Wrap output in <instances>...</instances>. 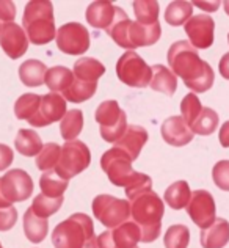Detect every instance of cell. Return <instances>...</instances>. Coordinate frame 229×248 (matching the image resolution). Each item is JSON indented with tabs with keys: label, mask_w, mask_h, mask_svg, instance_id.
Wrapping results in <instances>:
<instances>
[{
	"label": "cell",
	"mask_w": 229,
	"mask_h": 248,
	"mask_svg": "<svg viewBox=\"0 0 229 248\" xmlns=\"http://www.w3.org/2000/svg\"><path fill=\"white\" fill-rule=\"evenodd\" d=\"M167 60L171 73L184 80L193 93H206L212 88L215 74L207 62L201 60L198 52L188 41H176L169 46Z\"/></svg>",
	"instance_id": "1"
},
{
	"label": "cell",
	"mask_w": 229,
	"mask_h": 248,
	"mask_svg": "<svg viewBox=\"0 0 229 248\" xmlns=\"http://www.w3.org/2000/svg\"><path fill=\"white\" fill-rule=\"evenodd\" d=\"M132 159L118 148H112L102 154L101 167L108 176V181L116 187L126 188V197L130 200L137 193L153 190V179L148 174L137 173L132 168Z\"/></svg>",
	"instance_id": "2"
},
{
	"label": "cell",
	"mask_w": 229,
	"mask_h": 248,
	"mask_svg": "<svg viewBox=\"0 0 229 248\" xmlns=\"http://www.w3.org/2000/svg\"><path fill=\"white\" fill-rule=\"evenodd\" d=\"M130 220L138 226L140 240L151 244L160 236L162 218L165 214V204L154 190H145L137 193L129 200Z\"/></svg>",
	"instance_id": "3"
},
{
	"label": "cell",
	"mask_w": 229,
	"mask_h": 248,
	"mask_svg": "<svg viewBox=\"0 0 229 248\" xmlns=\"http://www.w3.org/2000/svg\"><path fill=\"white\" fill-rule=\"evenodd\" d=\"M110 38L120 47L134 50L137 47H148L160 40L162 29L160 24L143 25L137 21H130L122 8L118 6L113 24L107 29Z\"/></svg>",
	"instance_id": "4"
},
{
	"label": "cell",
	"mask_w": 229,
	"mask_h": 248,
	"mask_svg": "<svg viewBox=\"0 0 229 248\" xmlns=\"http://www.w3.org/2000/svg\"><path fill=\"white\" fill-rule=\"evenodd\" d=\"M52 244L55 248H97L93 220L87 214H73L55 226Z\"/></svg>",
	"instance_id": "5"
},
{
	"label": "cell",
	"mask_w": 229,
	"mask_h": 248,
	"mask_svg": "<svg viewBox=\"0 0 229 248\" xmlns=\"http://www.w3.org/2000/svg\"><path fill=\"white\" fill-rule=\"evenodd\" d=\"M24 31L29 41L35 46L47 44L55 40V17L54 5L47 0H31L24 10Z\"/></svg>",
	"instance_id": "6"
},
{
	"label": "cell",
	"mask_w": 229,
	"mask_h": 248,
	"mask_svg": "<svg viewBox=\"0 0 229 248\" xmlns=\"http://www.w3.org/2000/svg\"><path fill=\"white\" fill-rule=\"evenodd\" d=\"M91 164V153L83 141H66L61 146V154L54 171L61 179L69 181L74 176L85 171Z\"/></svg>",
	"instance_id": "7"
},
{
	"label": "cell",
	"mask_w": 229,
	"mask_h": 248,
	"mask_svg": "<svg viewBox=\"0 0 229 248\" xmlns=\"http://www.w3.org/2000/svg\"><path fill=\"white\" fill-rule=\"evenodd\" d=\"M33 193V181L30 174L21 168L6 171L0 178V207H10L13 203H21Z\"/></svg>",
	"instance_id": "8"
},
{
	"label": "cell",
	"mask_w": 229,
	"mask_h": 248,
	"mask_svg": "<svg viewBox=\"0 0 229 248\" xmlns=\"http://www.w3.org/2000/svg\"><path fill=\"white\" fill-rule=\"evenodd\" d=\"M94 120L99 123L101 137L108 143H116L129 126L126 112L113 99L99 104V107L96 108Z\"/></svg>",
	"instance_id": "9"
},
{
	"label": "cell",
	"mask_w": 229,
	"mask_h": 248,
	"mask_svg": "<svg viewBox=\"0 0 229 248\" xmlns=\"http://www.w3.org/2000/svg\"><path fill=\"white\" fill-rule=\"evenodd\" d=\"M116 76L122 83L134 88L149 87L153 77L151 66L134 50H127L118 58Z\"/></svg>",
	"instance_id": "10"
},
{
	"label": "cell",
	"mask_w": 229,
	"mask_h": 248,
	"mask_svg": "<svg viewBox=\"0 0 229 248\" xmlns=\"http://www.w3.org/2000/svg\"><path fill=\"white\" fill-rule=\"evenodd\" d=\"M93 215L97 221L113 230L120 225L126 223L130 218V203L127 200H121L112 195H97L93 200Z\"/></svg>",
	"instance_id": "11"
},
{
	"label": "cell",
	"mask_w": 229,
	"mask_h": 248,
	"mask_svg": "<svg viewBox=\"0 0 229 248\" xmlns=\"http://www.w3.org/2000/svg\"><path fill=\"white\" fill-rule=\"evenodd\" d=\"M57 46L63 54L82 55L90 49V33L85 25L68 22L57 30Z\"/></svg>",
	"instance_id": "12"
},
{
	"label": "cell",
	"mask_w": 229,
	"mask_h": 248,
	"mask_svg": "<svg viewBox=\"0 0 229 248\" xmlns=\"http://www.w3.org/2000/svg\"><path fill=\"white\" fill-rule=\"evenodd\" d=\"M187 214L193 220V223L206 230L215 221V200L211 192L195 190L187 204Z\"/></svg>",
	"instance_id": "13"
},
{
	"label": "cell",
	"mask_w": 229,
	"mask_h": 248,
	"mask_svg": "<svg viewBox=\"0 0 229 248\" xmlns=\"http://www.w3.org/2000/svg\"><path fill=\"white\" fill-rule=\"evenodd\" d=\"M140 242V230L132 220L104 231L97 237V248H135Z\"/></svg>",
	"instance_id": "14"
},
{
	"label": "cell",
	"mask_w": 229,
	"mask_h": 248,
	"mask_svg": "<svg viewBox=\"0 0 229 248\" xmlns=\"http://www.w3.org/2000/svg\"><path fill=\"white\" fill-rule=\"evenodd\" d=\"M66 115V101L58 93H49L41 96L38 113L29 123L33 127H46L55 121H61Z\"/></svg>",
	"instance_id": "15"
},
{
	"label": "cell",
	"mask_w": 229,
	"mask_h": 248,
	"mask_svg": "<svg viewBox=\"0 0 229 248\" xmlns=\"http://www.w3.org/2000/svg\"><path fill=\"white\" fill-rule=\"evenodd\" d=\"M185 33L195 49H209L214 44V30L215 22L207 15L192 16L185 22Z\"/></svg>",
	"instance_id": "16"
},
{
	"label": "cell",
	"mask_w": 229,
	"mask_h": 248,
	"mask_svg": "<svg viewBox=\"0 0 229 248\" xmlns=\"http://www.w3.org/2000/svg\"><path fill=\"white\" fill-rule=\"evenodd\" d=\"M0 46L11 60L21 58L29 49V38L24 29L15 22L3 24L0 29Z\"/></svg>",
	"instance_id": "17"
},
{
	"label": "cell",
	"mask_w": 229,
	"mask_h": 248,
	"mask_svg": "<svg viewBox=\"0 0 229 248\" xmlns=\"http://www.w3.org/2000/svg\"><path fill=\"white\" fill-rule=\"evenodd\" d=\"M162 139L171 146H185L193 140V132L182 116H169L162 124Z\"/></svg>",
	"instance_id": "18"
},
{
	"label": "cell",
	"mask_w": 229,
	"mask_h": 248,
	"mask_svg": "<svg viewBox=\"0 0 229 248\" xmlns=\"http://www.w3.org/2000/svg\"><path fill=\"white\" fill-rule=\"evenodd\" d=\"M148 139L149 134L145 127L137 126V124H130V126H127L126 132L121 135V139L115 143V148L124 151L132 160H137L143 146L146 145Z\"/></svg>",
	"instance_id": "19"
},
{
	"label": "cell",
	"mask_w": 229,
	"mask_h": 248,
	"mask_svg": "<svg viewBox=\"0 0 229 248\" xmlns=\"http://www.w3.org/2000/svg\"><path fill=\"white\" fill-rule=\"evenodd\" d=\"M116 8L118 6H113L110 2H104V0H99V2H93L88 8H87V21L91 27L94 29H102L106 30L113 24L115 16H116Z\"/></svg>",
	"instance_id": "20"
},
{
	"label": "cell",
	"mask_w": 229,
	"mask_h": 248,
	"mask_svg": "<svg viewBox=\"0 0 229 248\" xmlns=\"http://www.w3.org/2000/svg\"><path fill=\"white\" fill-rule=\"evenodd\" d=\"M229 242V221L225 218H215L214 223L201 230L202 248H225Z\"/></svg>",
	"instance_id": "21"
},
{
	"label": "cell",
	"mask_w": 229,
	"mask_h": 248,
	"mask_svg": "<svg viewBox=\"0 0 229 248\" xmlns=\"http://www.w3.org/2000/svg\"><path fill=\"white\" fill-rule=\"evenodd\" d=\"M151 71L153 77L149 87L154 91H159V93L173 96L176 93V88H178V77L171 73V69H168L163 64H154Z\"/></svg>",
	"instance_id": "22"
},
{
	"label": "cell",
	"mask_w": 229,
	"mask_h": 248,
	"mask_svg": "<svg viewBox=\"0 0 229 248\" xmlns=\"http://www.w3.org/2000/svg\"><path fill=\"white\" fill-rule=\"evenodd\" d=\"M73 74L78 80L97 82L104 74H106V66L93 57L78 58V60L74 63Z\"/></svg>",
	"instance_id": "23"
},
{
	"label": "cell",
	"mask_w": 229,
	"mask_h": 248,
	"mask_svg": "<svg viewBox=\"0 0 229 248\" xmlns=\"http://www.w3.org/2000/svg\"><path fill=\"white\" fill-rule=\"evenodd\" d=\"M49 231V221L46 218H39L33 214V211L29 207L24 214V232L30 242L39 244L43 242L47 236Z\"/></svg>",
	"instance_id": "24"
},
{
	"label": "cell",
	"mask_w": 229,
	"mask_h": 248,
	"mask_svg": "<svg viewBox=\"0 0 229 248\" xmlns=\"http://www.w3.org/2000/svg\"><path fill=\"white\" fill-rule=\"evenodd\" d=\"M15 146L17 149L19 154L25 155V157H35L39 154V151L43 149V141L35 130L31 129H19V132L16 135Z\"/></svg>",
	"instance_id": "25"
},
{
	"label": "cell",
	"mask_w": 229,
	"mask_h": 248,
	"mask_svg": "<svg viewBox=\"0 0 229 248\" xmlns=\"http://www.w3.org/2000/svg\"><path fill=\"white\" fill-rule=\"evenodd\" d=\"M46 73H47V68L39 60H27L19 66V79L25 87H39V85H43Z\"/></svg>",
	"instance_id": "26"
},
{
	"label": "cell",
	"mask_w": 229,
	"mask_h": 248,
	"mask_svg": "<svg viewBox=\"0 0 229 248\" xmlns=\"http://www.w3.org/2000/svg\"><path fill=\"white\" fill-rule=\"evenodd\" d=\"M74 80L73 71L68 69L66 66H54L47 69L44 77V83L47 85V88L52 93H64L69 85Z\"/></svg>",
	"instance_id": "27"
},
{
	"label": "cell",
	"mask_w": 229,
	"mask_h": 248,
	"mask_svg": "<svg viewBox=\"0 0 229 248\" xmlns=\"http://www.w3.org/2000/svg\"><path fill=\"white\" fill-rule=\"evenodd\" d=\"M190 197H192L190 186L185 181H176L165 190V203L171 209H174V211L187 207Z\"/></svg>",
	"instance_id": "28"
},
{
	"label": "cell",
	"mask_w": 229,
	"mask_h": 248,
	"mask_svg": "<svg viewBox=\"0 0 229 248\" xmlns=\"http://www.w3.org/2000/svg\"><path fill=\"white\" fill-rule=\"evenodd\" d=\"M68 184H69V181L61 179L54 170L43 173L41 179H39L41 193L47 198H63V193L66 192Z\"/></svg>",
	"instance_id": "29"
},
{
	"label": "cell",
	"mask_w": 229,
	"mask_h": 248,
	"mask_svg": "<svg viewBox=\"0 0 229 248\" xmlns=\"http://www.w3.org/2000/svg\"><path fill=\"white\" fill-rule=\"evenodd\" d=\"M97 90V82H85V80H78L74 77L73 83L69 85V88L63 93L64 101L69 102H85L88 101L90 97H93Z\"/></svg>",
	"instance_id": "30"
},
{
	"label": "cell",
	"mask_w": 229,
	"mask_h": 248,
	"mask_svg": "<svg viewBox=\"0 0 229 248\" xmlns=\"http://www.w3.org/2000/svg\"><path fill=\"white\" fill-rule=\"evenodd\" d=\"M82 129H83L82 110H78V108L68 110L66 115L63 116V120L60 123L61 137L66 141H74L77 139V135L82 132Z\"/></svg>",
	"instance_id": "31"
},
{
	"label": "cell",
	"mask_w": 229,
	"mask_h": 248,
	"mask_svg": "<svg viewBox=\"0 0 229 248\" xmlns=\"http://www.w3.org/2000/svg\"><path fill=\"white\" fill-rule=\"evenodd\" d=\"M193 15V5L190 2H184V0H176L168 5L165 11V21L173 25V27H179V25H185V22Z\"/></svg>",
	"instance_id": "32"
},
{
	"label": "cell",
	"mask_w": 229,
	"mask_h": 248,
	"mask_svg": "<svg viewBox=\"0 0 229 248\" xmlns=\"http://www.w3.org/2000/svg\"><path fill=\"white\" fill-rule=\"evenodd\" d=\"M217 127H218V113L209 107H202L198 118H196L190 126V130L193 132V135L195 134L211 135L217 130Z\"/></svg>",
	"instance_id": "33"
},
{
	"label": "cell",
	"mask_w": 229,
	"mask_h": 248,
	"mask_svg": "<svg viewBox=\"0 0 229 248\" xmlns=\"http://www.w3.org/2000/svg\"><path fill=\"white\" fill-rule=\"evenodd\" d=\"M39 102H41V96L33 93L22 94L15 104V115L17 120L30 121L38 113Z\"/></svg>",
	"instance_id": "34"
},
{
	"label": "cell",
	"mask_w": 229,
	"mask_h": 248,
	"mask_svg": "<svg viewBox=\"0 0 229 248\" xmlns=\"http://www.w3.org/2000/svg\"><path fill=\"white\" fill-rule=\"evenodd\" d=\"M134 13L137 22L153 25L159 22V3L154 0H137L134 2Z\"/></svg>",
	"instance_id": "35"
},
{
	"label": "cell",
	"mask_w": 229,
	"mask_h": 248,
	"mask_svg": "<svg viewBox=\"0 0 229 248\" xmlns=\"http://www.w3.org/2000/svg\"><path fill=\"white\" fill-rule=\"evenodd\" d=\"M61 204H63V198H47L43 193H39L33 198V203H31L30 209L33 211L36 217L47 220L50 215L60 211Z\"/></svg>",
	"instance_id": "36"
},
{
	"label": "cell",
	"mask_w": 229,
	"mask_h": 248,
	"mask_svg": "<svg viewBox=\"0 0 229 248\" xmlns=\"http://www.w3.org/2000/svg\"><path fill=\"white\" fill-rule=\"evenodd\" d=\"M60 154H61L60 145H57V143H47V145L43 146V149L36 155V167L44 173L52 171V170H55L58 164Z\"/></svg>",
	"instance_id": "37"
},
{
	"label": "cell",
	"mask_w": 229,
	"mask_h": 248,
	"mask_svg": "<svg viewBox=\"0 0 229 248\" xmlns=\"http://www.w3.org/2000/svg\"><path fill=\"white\" fill-rule=\"evenodd\" d=\"M165 248H187L190 242V230L185 225H173L165 232Z\"/></svg>",
	"instance_id": "38"
},
{
	"label": "cell",
	"mask_w": 229,
	"mask_h": 248,
	"mask_svg": "<svg viewBox=\"0 0 229 248\" xmlns=\"http://www.w3.org/2000/svg\"><path fill=\"white\" fill-rule=\"evenodd\" d=\"M201 110H202L201 101L195 93H188L184 96V99L181 102V113H182V120L185 121L188 127H190L193 121L198 118Z\"/></svg>",
	"instance_id": "39"
},
{
	"label": "cell",
	"mask_w": 229,
	"mask_h": 248,
	"mask_svg": "<svg viewBox=\"0 0 229 248\" xmlns=\"http://www.w3.org/2000/svg\"><path fill=\"white\" fill-rule=\"evenodd\" d=\"M212 178L218 188L229 192V160H218L214 165Z\"/></svg>",
	"instance_id": "40"
},
{
	"label": "cell",
	"mask_w": 229,
	"mask_h": 248,
	"mask_svg": "<svg viewBox=\"0 0 229 248\" xmlns=\"http://www.w3.org/2000/svg\"><path fill=\"white\" fill-rule=\"evenodd\" d=\"M17 221V211L13 206L0 207V231H10Z\"/></svg>",
	"instance_id": "41"
},
{
	"label": "cell",
	"mask_w": 229,
	"mask_h": 248,
	"mask_svg": "<svg viewBox=\"0 0 229 248\" xmlns=\"http://www.w3.org/2000/svg\"><path fill=\"white\" fill-rule=\"evenodd\" d=\"M16 17V5L10 0H0V21L5 24L13 22Z\"/></svg>",
	"instance_id": "42"
},
{
	"label": "cell",
	"mask_w": 229,
	"mask_h": 248,
	"mask_svg": "<svg viewBox=\"0 0 229 248\" xmlns=\"http://www.w3.org/2000/svg\"><path fill=\"white\" fill-rule=\"evenodd\" d=\"M13 160H15L13 149L10 146L3 145V143H0V171H5V170L13 164Z\"/></svg>",
	"instance_id": "43"
},
{
	"label": "cell",
	"mask_w": 229,
	"mask_h": 248,
	"mask_svg": "<svg viewBox=\"0 0 229 248\" xmlns=\"http://www.w3.org/2000/svg\"><path fill=\"white\" fill-rule=\"evenodd\" d=\"M218 71L221 77H225L226 80H229V52L221 57V60L218 63Z\"/></svg>",
	"instance_id": "44"
},
{
	"label": "cell",
	"mask_w": 229,
	"mask_h": 248,
	"mask_svg": "<svg viewBox=\"0 0 229 248\" xmlns=\"http://www.w3.org/2000/svg\"><path fill=\"white\" fill-rule=\"evenodd\" d=\"M220 145L223 148H229V121H226L223 126L220 127Z\"/></svg>",
	"instance_id": "45"
},
{
	"label": "cell",
	"mask_w": 229,
	"mask_h": 248,
	"mask_svg": "<svg viewBox=\"0 0 229 248\" xmlns=\"http://www.w3.org/2000/svg\"><path fill=\"white\" fill-rule=\"evenodd\" d=\"M195 5L206 11H217L220 6V2H212V3L211 2H195Z\"/></svg>",
	"instance_id": "46"
},
{
	"label": "cell",
	"mask_w": 229,
	"mask_h": 248,
	"mask_svg": "<svg viewBox=\"0 0 229 248\" xmlns=\"http://www.w3.org/2000/svg\"><path fill=\"white\" fill-rule=\"evenodd\" d=\"M223 6H225V11H226V15L229 16V0H228V2H225V3H223Z\"/></svg>",
	"instance_id": "47"
},
{
	"label": "cell",
	"mask_w": 229,
	"mask_h": 248,
	"mask_svg": "<svg viewBox=\"0 0 229 248\" xmlns=\"http://www.w3.org/2000/svg\"><path fill=\"white\" fill-rule=\"evenodd\" d=\"M228 41H229V33H228Z\"/></svg>",
	"instance_id": "48"
},
{
	"label": "cell",
	"mask_w": 229,
	"mask_h": 248,
	"mask_svg": "<svg viewBox=\"0 0 229 248\" xmlns=\"http://www.w3.org/2000/svg\"><path fill=\"white\" fill-rule=\"evenodd\" d=\"M0 248H2V244H0Z\"/></svg>",
	"instance_id": "49"
},
{
	"label": "cell",
	"mask_w": 229,
	"mask_h": 248,
	"mask_svg": "<svg viewBox=\"0 0 229 248\" xmlns=\"http://www.w3.org/2000/svg\"><path fill=\"white\" fill-rule=\"evenodd\" d=\"M0 29H2V25H0Z\"/></svg>",
	"instance_id": "50"
},
{
	"label": "cell",
	"mask_w": 229,
	"mask_h": 248,
	"mask_svg": "<svg viewBox=\"0 0 229 248\" xmlns=\"http://www.w3.org/2000/svg\"><path fill=\"white\" fill-rule=\"evenodd\" d=\"M135 248H138V247H135Z\"/></svg>",
	"instance_id": "51"
}]
</instances>
